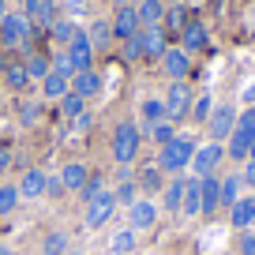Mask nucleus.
Masks as SVG:
<instances>
[{
    "label": "nucleus",
    "mask_w": 255,
    "mask_h": 255,
    "mask_svg": "<svg viewBox=\"0 0 255 255\" xmlns=\"http://www.w3.org/2000/svg\"><path fill=\"white\" fill-rule=\"evenodd\" d=\"M195 150H199V146H195V139H191V135H176L173 143L161 146L158 169H161V173H180V169H188V165H191Z\"/></svg>",
    "instance_id": "obj_1"
},
{
    "label": "nucleus",
    "mask_w": 255,
    "mask_h": 255,
    "mask_svg": "<svg viewBox=\"0 0 255 255\" xmlns=\"http://www.w3.org/2000/svg\"><path fill=\"white\" fill-rule=\"evenodd\" d=\"M139 143H143V135H139V124H131V120L117 124V131H113V158H117L120 165L135 161V154H139Z\"/></svg>",
    "instance_id": "obj_2"
},
{
    "label": "nucleus",
    "mask_w": 255,
    "mask_h": 255,
    "mask_svg": "<svg viewBox=\"0 0 255 255\" xmlns=\"http://www.w3.org/2000/svg\"><path fill=\"white\" fill-rule=\"evenodd\" d=\"M0 41H4V45H11V49L26 45V41H30V19H26L23 11L4 15V19H0Z\"/></svg>",
    "instance_id": "obj_3"
},
{
    "label": "nucleus",
    "mask_w": 255,
    "mask_h": 255,
    "mask_svg": "<svg viewBox=\"0 0 255 255\" xmlns=\"http://www.w3.org/2000/svg\"><path fill=\"white\" fill-rule=\"evenodd\" d=\"M191 102H195V98H191V90H188V83L184 79H176L173 87H169V94H165V109H169V120H184L191 113Z\"/></svg>",
    "instance_id": "obj_4"
},
{
    "label": "nucleus",
    "mask_w": 255,
    "mask_h": 255,
    "mask_svg": "<svg viewBox=\"0 0 255 255\" xmlns=\"http://www.w3.org/2000/svg\"><path fill=\"white\" fill-rule=\"evenodd\" d=\"M222 158H225V146H222V143L199 146V150H195V158H191V173H195V176H210L218 165H222Z\"/></svg>",
    "instance_id": "obj_5"
},
{
    "label": "nucleus",
    "mask_w": 255,
    "mask_h": 255,
    "mask_svg": "<svg viewBox=\"0 0 255 255\" xmlns=\"http://www.w3.org/2000/svg\"><path fill=\"white\" fill-rule=\"evenodd\" d=\"M207 128H210V139H214V143L229 139V135H233V128H237V109H233V105H218V109L210 113Z\"/></svg>",
    "instance_id": "obj_6"
},
{
    "label": "nucleus",
    "mask_w": 255,
    "mask_h": 255,
    "mask_svg": "<svg viewBox=\"0 0 255 255\" xmlns=\"http://www.w3.org/2000/svg\"><path fill=\"white\" fill-rule=\"evenodd\" d=\"M113 210H117V199H113V191H102L94 203H87V229H102V225L113 218Z\"/></svg>",
    "instance_id": "obj_7"
},
{
    "label": "nucleus",
    "mask_w": 255,
    "mask_h": 255,
    "mask_svg": "<svg viewBox=\"0 0 255 255\" xmlns=\"http://www.w3.org/2000/svg\"><path fill=\"white\" fill-rule=\"evenodd\" d=\"M68 56H72V64H75V75H79V72H90V68H94V45H90L87 30L75 34V41L68 45Z\"/></svg>",
    "instance_id": "obj_8"
},
{
    "label": "nucleus",
    "mask_w": 255,
    "mask_h": 255,
    "mask_svg": "<svg viewBox=\"0 0 255 255\" xmlns=\"http://www.w3.org/2000/svg\"><path fill=\"white\" fill-rule=\"evenodd\" d=\"M139 49H143V56H150V60L165 56V30H161V26H139Z\"/></svg>",
    "instance_id": "obj_9"
},
{
    "label": "nucleus",
    "mask_w": 255,
    "mask_h": 255,
    "mask_svg": "<svg viewBox=\"0 0 255 255\" xmlns=\"http://www.w3.org/2000/svg\"><path fill=\"white\" fill-rule=\"evenodd\" d=\"M199 199H203V214H214L222 207V180H218V173L199 176Z\"/></svg>",
    "instance_id": "obj_10"
},
{
    "label": "nucleus",
    "mask_w": 255,
    "mask_h": 255,
    "mask_svg": "<svg viewBox=\"0 0 255 255\" xmlns=\"http://www.w3.org/2000/svg\"><path fill=\"white\" fill-rule=\"evenodd\" d=\"M128 222H131V229H154V222H158V207H154L150 199H135L131 207H128Z\"/></svg>",
    "instance_id": "obj_11"
},
{
    "label": "nucleus",
    "mask_w": 255,
    "mask_h": 255,
    "mask_svg": "<svg viewBox=\"0 0 255 255\" xmlns=\"http://www.w3.org/2000/svg\"><path fill=\"white\" fill-rule=\"evenodd\" d=\"M135 34H139V11L124 4V8L113 15V38H124L128 41V38H135Z\"/></svg>",
    "instance_id": "obj_12"
},
{
    "label": "nucleus",
    "mask_w": 255,
    "mask_h": 255,
    "mask_svg": "<svg viewBox=\"0 0 255 255\" xmlns=\"http://www.w3.org/2000/svg\"><path fill=\"white\" fill-rule=\"evenodd\" d=\"M229 218H233V229H248L255 222V195H240L229 207Z\"/></svg>",
    "instance_id": "obj_13"
},
{
    "label": "nucleus",
    "mask_w": 255,
    "mask_h": 255,
    "mask_svg": "<svg viewBox=\"0 0 255 255\" xmlns=\"http://www.w3.org/2000/svg\"><path fill=\"white\" fill-rule=\"evenodd\" d=\"M161 64H165V72H169V79H188V68H191V60H188V53L184 49H165V56H161Z\"/></svg>",
    "instance_id": "obj_14"
},
{
    "label": "nucleus",
    "mask_w": 255,
    "mask_h": 255,
    "mask_svg": "<svg viewBox=\"0 0 255 255\" xmlns=\"http://www.w3.org/2000/svg\"><path fill=\"white\" fill-rule=\"evenodd\" d=\"M30 23L38 26H53L56 23V8H53V0H26V11H23Z\"/></svg>",
    "instance_id": "obj_15"
},
{
    "label": "nucleus",
    "mask_w": 255,
    "mask_h": 255,
    "mask_svg": "<svg viewBox=\"0 0 255 255\" xmlns=\"http://www.w3.org/2000/svg\"><path fill=\"white\" fill-rule=\"evenodd\" d=\"M19 188V199H41L45 195V173L41 169H26L23 184H15Z\"/></svg>",
    "instance_id": "obj_16"
},
{
    "label": "nucleus",
    "mask_w": 255,
    "mask_h": 255,
    "mask_svg": "<svg viewBox=\"0 0 255 255\" xmlns=\"http://www.w3.org/2000/svg\"><path fill=\"white\" fill-rule=\"evenodd\" d=\"M139 113H143V128H139V135H146V128H154V124H161V120H169L165 102H158V98H146V102L139 105Z\"/></svg>",
    "instance_id": "obj_17"
},
{
    "label": "nucleus",
    "mask_w": 255,
    "mask_h": 255,
    "mask_svg": "<svg viewBox=\"0 0 255 255\" xmlns=\"http://www.w3.org/2000/svg\"><path fill=\"white\" fill-rule=\"evenodd\" d=\"M60 180H64V191H83V184L90 180V169L83 165V161H68L64 173H60Z\"/></svg>",
    "instance_id": "obj_18"
},
{
    "label": "nucleus",
    "mask_w": 255,
    "mask_h": 255,
    "mask_svg": "<svg viewBox=\"0 0 255 255\" xmlns=\"http://www.w3.org/2000/svg\"><path fill=\"white\" fill-rule=\"evenodd\" d=\"M184 38V53H199V49H207V26L195 23V19H188V26L180 30Z\"/></svg>",
    "instance_id": "obj_19"
},
{
    "label": "nucleus",
    "mask_w": 255,
    "mask_h": 255,
    "mask_svg": "<svg viewBox=\"0 0 255 255\" xmlns=\"http://www.w3.org/2000/svg\"><path fill=\"white\" fill-rule=\"evenodd\" d=\"M180 207H184V180H180V176H173V180L161 188V210L176 214Z\"/></svg>",
    "instance_id": "obj_20"
},
{
    "label": "nucleus",
    "mask_w": 255,
    "mask_h": 255,
    "mask_svg": "<svg viewBox=\"0 0 255 255\" xmlns=\"http://www.w3.org/2000/svg\"><path fill=\"white\" fill-rule=\"evenodd\" d=\"M102 90V75L90 68V72H79V75H72V94H79V98H90V94H98Z\"/></svg>",
    "instance_id": "obj_21"
},
{
    "label": "nucleus",
    "mask_w": 255,
    "mask_h": 255,
    "mask_svg": "<svg viewBox=\"0 0 255 255\" xmlns=\"http://www.w3.org/2000/svg\"><path fill=\"white\" fill-rule=\"evenodd\" d=\"M68 90H72V79H64V75H56L53 68H49V75L41 79V94H45L49 102H60Z\"/></svg>",
    "instance_id": "obj_22"
},
{
    "label": "nucleus",
    "mask_w": 255,
    "mask_h": 255,
    "mask_svg": "<svg viewBox=\"0 0 255 255\" xmlns=\"http://www.w3.org/2000/svg\"><path fill=\"white\" fill-rule=\"evenodd\" d=\"M135 11H139V26H161V19H165V0H143Z\"/></svg>",
    "instance_id": "obj_23"
},
{
    "label": "nucleus",
    "mask_w": 255,
    "mask_h": 255,
    "mask_svg": "<svg viewBox=\"0 0 255 255\" xmlns=\"http://www.w3.org/2000/svg\"><path fill=\"white\" fill-rule=\"evenodd\" d=\"M184 214L188 218H195V214H203V199H199V176H191V180H184Z\"/></svg>",
    "instance_id": "obj_24"
},
{
    "label": "nucleus",
    "mask_w": 255,
    "mask_h": 255,
    "mask_svg": "<svg viewBox=\"0 0 255 255\" xmlns=\"http://www.w3.org/2000/svg\"><path fill=\"white\" fill-rule=\"evenodd\" d=\"M248 150H252V139L240 131V128H233V135H229V146H225V154H229L233 161H248Z\"/></svg>",
    "instance_id": "obj_25"
},
{
    "label": "nucleus",
    "mask_w": 255,
    "mask_h": 255,
    "mask_svg": "<svg viewBox=\"0 0 255 255\" xmlns=\"http://www.w3.org/2000/svg\"><path fill=\"white\" fill-rule=\"evenodd\" d=\"M75 34H79V26H75L72 19H60V23H53V26H49V38H53L56 45H72V41H75Z\"/></svg>",
    "instance_id": "obj_26"
},
{
    "label": "nucleus",
    "mask_w": 255,
    "mask_h": 255,
    "mask_svg": "<svg viewBox=\"0 0 255 255\" xmlns=\"http://www.w3.org/2000/svg\"><path fill=\"white\" fill-rule=\"evenodd\" d=\"M87 38H90V45H94V49H105L113 41V23H109V19H98V23L87 30Z\"/></svg>",
    "instance_id": "obj_27"
},
{
    "label": "nucleus",
    "mask_w": 255,
    "mask_h": 255,
    "mask_svg": "<svg viewBox=\"0 0 255 255\" xmlns=\"http://www.w3.org/2000/svg\"><path fill=\"white\" fill-rule=\"evenodd\" d=\"M135 248V229H120V233H113V240H109V252L113 255H128Z\"/></svg>",
    "instance_id": "obj_28"
},
{
    "label": "nucleus",
    "mask_w": 255,
    "mask_h": 255,
    "mask_svg": "<svg viewBox=\"0 0 255 255\" xmlns=\"http://www.w3.org/2000/svg\"><path fill=\"white\" fill-rule=\"evenodd\" d=\"M240 188H244V180H240L237 173H233V176H222V207H233V203L240 199Z\"/></svg>",
    "instance_id": "obj_29"
},
{
    "label": "nucleus",
    "mask_w": 255,
    "mask_h": 255,
    "mask_svg": "<svg viewBox=\"0 0 255 255\" xmlns=\"http://www.w3.org/2000/svg\"><path fill=\"white\" fill-rule=\"evenodd\" d=\"M4 83H8L11 90H23L26 83H30V75H26V64H8V68H4Z\"/></svg>",
    "instance_id": "obj_30"
},
{
    "label": "nucleus",
    "mask_w": 255,
    "mask_h": 255,
    "mask_svg": "<svg viewBox=\"0 0 255 255\" xmlns=\"http://www.w3.org/2000/svg\"><path fill=\"white\" fill-rule=\"evenodd\" d=\"M41 252H45V255H64V252H68V237H64L60 229H53L45 240H41Z\"/></svg>",
    "instance_id": "obj_31"
},
{
    "label": "nucleus",
    "mask_w": 255,
    "mask_h": 255,
    "mask_svg": "<svg viewBox=\"0 0 255 255\" xmlns=\"http://www.w3.org/2000/svg\"><path fill=\"white\" fill-rule=\"evenodd\" d=\"M210 113H214V102H210V94H203V98H195V102H191V113H188V117L195 120V124H203V120H210Z\"/></svg>",
    "instance_id": "obj_32"
},
{
    "label": "nucleus",
    "mask_w": 255,
    "mask_h": 255,
    "mask_svg": "<svg viewBox=\"0 0 255 255\" xmlns=\"http://www.w3.org/2000/svg\"><path fill=\"white\" fill-rule=\"evenodd\" d=\"M15 207H19V188L15 184H4V188H0V218L11 214Z\"/></svg>",
    "instance_id": "obj_33"
},
{
    "label": "nucleus",
    "mask_w": 255,
    "mask_h": 255,
    "mask_svg": "<svg viewBox=\"0 0 255 255\" xmlns=\"http://www.w3.org/2000/svg\"><path fill=\"white\" fill-rule=\"evenodd\" d=\"M135 191H139V184H135V180H120L117 188H113V199H117V203H128V207H131V203L139 199Z\"/></svg>",
    "instance_id": "obj_34"
},
{
    "label": "nucleus",
    "mask_w": 255,
    "mask_h": 255,
    "mask_svg": "<svg viewBox=\"0 0 255 255\" xmlns=\"http://www.w3.org/2000/svg\"><path fill=\"white\" fill-rule=\"evenodd\" d=\"M146 135H154V143H173L176 139V131H173V120H161V124H154V128H146Z\"/></svg>",
    "instance_id": "obj_35"
},
{
    "label": "nucleus",
    "mask_w": 255,
    "mask_h": 255,
    "mask_svg": "<svg viewBox=\"0 0 255 255\" xmlns=\"http://www.w3.org/2000/svg\"><path fill=\"white\" fill-rule=\"evenodd\" d=\"M139 188L143 191H161V169L158 165L143 169V173H139Z\"/></svg>",
    "instance_id": "obj_36"
},
{
    "label": "nucleus",
    "mask_w": 255,
    "mask_h": 255,
    "mask_svg": "<svg viewBox=\"0 0 255 255\" xmlns=\"http://www.w3.org/2000/svg\"><path fill=\"white\" fill-rule=\"evenodd\" d=\"M161 23H165L169 30H184V26H188V11H184L180 4H173V8L165 11V19H161Z\"/></svg>",
    "instance_id": "obj_37"
},
{
    "label": "nucleus",
    "mask_w": 255,
    "mask_h": 255,
    "mask_svg": "<svg viewBox=\"0 0 255 255\" xmlns=\"http://www.w3.org/2000/svg\"><path fill=\"white\" fill-rule=\"evenodd\" d=\"M53 72H56V75H64V79H72V75H75L72 56H68V53H53Z\"/></svg>",
    "instance_id": "obj_38"
},
{
    "label": "nucleus",
    "mask_w": 255,
    "mask_h": 255,
    "mask_svg": "<svg viewBox=\"0 0 255 255\" xmlns=\"http://www.w3.org/2000/svg\"><path fill=\"white\" fill-rule=\"evenodd\" d=\"M102 191H105V180H102V176H90V180L83 184V191H79V195H83V203H94L98 195H102Z\"/></svg>",
    "instance_id": "obj_39"
},
{
    "label": "nucleus",
    "mask_w": 255,
    "mask_h": 255,
    "mask_svg": "<svg viewBox=\"0 0 255 255\" xmlns=\"http://www.w3.org/2000/svg\"><path fill=\"white\" fill-rule=\"evenodd\" d=\"M26 75H30V79H45L49 75V60L45 56H30V60H26Z\"/></svg>",
    "instance_id": "obj_40"
},
{
    "label": "nucleus",
    "mask_w": 255,
    "mask_h": 255,
    "mask_svg": "<svg viewBox=\"0 0 255 255\" xmlns=\"http://www.w3.org/2000/svg\"><path fill=\"white\" fill-rule=\"evenodd\" d=\"M60 109L68 113V117H79V113H83V98H79V94H72V90H68V94L60 98Z\"/></svg>",
    "instance_id": "obj_41"
},
{
    "label": "nucleus",
    "mask_w": 255,
    "mask_h": 255,
    "mask_svg": "<svg viewBox=\"0 0 255 255\" xmlns=\"http://www.w3.org/2000/svg\"><path fill=\"white\" fill-rule=\"evenodd\" d=\"M237 128H240V131H244V135L255 143V105L244 113V117H237Z\"/></svg>",
    "instance_id": "obj_42"
},
{
    "label": "nucleus",
    "mask_w": 255,
    "mask_h": 255,
    "mask_svg": "<svg viewBox=\"0 0 255 255\" xmlns=\"http://www.w3.org/2000/svg\"><path fill=\"white\" fill-rule=\"evenodd\" d=\"M19 120H23V124H38V102H23L19 105Z\"/></svg>",
    "instance_id": "obj_43"
},
{
    "label": "nucleus",
    "mask_w": 255,
    "mask_h": 255,
    "mask_svg": "<svg viewBox=\"0 0 255 255\" xmlns=\"http://www.w3.org/2000/svg\"><path fill=\"white\" fill-rule=\"evenodd\" d=\"M60 191H64V180H60V176H45V195H49V199H56Z\"/></svg>",
    "instance_id": "obj_44"
},
{
    "label": "nucleus",
    "mask_w": 255,
    "mask_h": 255,
    "mask_svg": "<svg viewBox=\"0 0 255 255\" xmlns=\"http://www.w3.org/2000/svg\"><path fill=\"white\" fill-rule=\"evenodd\" d=\"M240 255H255V233H240Z\"/></svg>",
    "instance_id": "obj_45"
},
{
    "label": "nucleus",
    "mask_w": 255,
    "mask_h": 255,
    "mask_svg": "<svg viewBox=\"0 0 255 255\" xmlns=\"http://www.w3.org/2000/svg\"><path fill=\"white\" fill-rule=\"evenodd\" d=\"M124 56H128V60L143 56V49H139V34H135V38H128V41H124Z\"/></svg>",
    "instance_id": "obj_46"
},
{
    "label": "nucleus",
    "mask_w": 255,
    "mask_h": 255,
    "mask_svg": "<svg viewBox=\"0 0 255 255\" xmlns=\"http://www.w3.org/2000/svg\"><path fill=\"white\" fill-rule=\"evenodd\" d=\"M72 124H75V131H87V128H90V124H94V117H90V113H87V109H83V113H79V117H72Z\"/></svg>",
    "instance_id": "obj_47"
},
{
    "label": "nucleus",
    "mask_w": 255,
    "mask_h": 255,
    "mask_svg": "<svg viewBox=\"0 0 255 255\" xmlns=\"http://www.w3.org/2000/svg\"><path fill=\"white\" fill-rule=\"evenodd\" d=\"M240 180H244L248 188H255V161H244V173H240Z\"/></svg>",
    "instance_id": "obj_48"
},
{
    "label": "nucleus",
    "mask_w": 255,
    "mask_h": 255,
    "mask_svg": "<svg viewBox=\"0 0 255 255\" xmlns=\"http://www.w3.org/2000/svg\"><path fill=\"white\" fill-rule=\"evenodd\" d=\"M8 165H11V150H8V146H0V173H4Z\"/></svg>",
    "instance_id": "obj_49"
},
{
    "label": "nucleus",
    "mask_w": 255,
    "mask_h": 255,
    "mask_svg": "<svg viewBox=\"0 0 255 255\" xmlns=\"http://www.w3.org/2000/svg\"><path fill=\"white\" fill-rule=\"evenodd\" d=\"M244 102H248V105H255V83H252V87H244Z\"/></svg>",
    "instance_id": "obj_50"
},
{
    "label": "nucleus",
    "mask_w": 255,
    "mask_h": 255,
    "mask_svg": "<svg viewBox=\"0 0 255 255\" xmlns=\"http://www.w3.org/2000/svg\"><path fill=\"white\" fill-rule=\"evenodd\" d=\"M248 161H255V143H252V150H248Z\"/></svg>",
    "instance_id": "obj_51"
},
{
    "label": "nucleus",
    "mask_w": 255,
    "mask_h": 255,
    "mask_svg": "<svg viewBox=\"0 0 255 255\" xmlns=\"http://www.w3.org/2000/svg\"><path fill=\"white\" fill-rule=\"evenodd\" d=\"M0 255H11V252H8V244H0Z\"/></svg>",
    "instance_id": "obj_52"
},
{
    "label": "nucleus",
    "mask_w": 255,
    "mask_h": 255,
    "mask_svg": "<svg viewBox=\"0 0 255 255\" xmlns=\"http://www.w3.org/2000/svg\"><path fill=\"white\" fill-rule=\"evenodd\" d=\"M0 19H4V0H0Z\"/></svg>",
    "instance_id": "obj_53"
},
{
    "label": "nucleus",
    "mask_w": 255,
    "mask_h": 255,
    "mask_svg": "<svg viewBox=\"0 0 255 255\" xmlns=\"http://www.w3.org/2000/svg\"><path fill=\"white\" fill-rule=\"evenodd\" d=\"M113 4H120V8H124V0H113Z\"/></svg>",
    "instance_id": "obj_54"
},
{
    "label": "nucleus",
    "mask_w": 255,
    "mask_h": 255,
    "mask_svg": "<svg viewBox=\"0 0 255 255\" xmlns=\"http://www.w3.org/2000/svg\"><path fill=\"white\" fill-rule=\"evenodd\" d=\"M188 4H203V0H188Z\"/></svg>",
    "instance_id": "obj_55"
},
{
    "label": "nucleus",
    "mask_w": 255,
    "mask_h": 255,
    "mask_svg": "<svg viewBox=\"0 0 255 255\" xmlns=\"http://www.w3.org/2000/svg\"><path fill=\"white\" fill-rule=\"evenodd\" d=\"M169 4H180V0H169Z\"/></svg>",
    "instance_id": "obj_56"
},
{
    "label": "nucleus",
    "mask_w": 255,
    "mask_h": 255,
    "mask_svg": "<svg viewBox=\"0 0 255 255\" xmlns=\"http://www.w3.org/2000/svg\"><path fill=\"white\" fill-rule=\"evenodd\" d=\"M252 26H255V15H252Z\"/></svg>",
    "instance_id": "obj_57"
}]
</instances>
